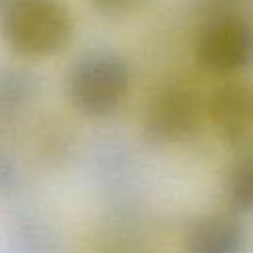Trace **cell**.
Wrapping results in <instances>:
<instances>
[{"instance_id":"6da1fadb","label":"cell","mask_w":253,"mask_h":253,"mask_svg":"<svg viewBox=\"0 0 253 253\" xmlns=\"http://www.w3.org/2000/svg\"><path fill=\"white\" fill-rule=\"evenodd\" d=\"M4 42L26 57H55L73 42L75 20L63 0H10L0 14Z\"/></svg>"},{"instance_id":"7a4b0ae2","label":"cell","mask_w":253,"mask_h":253,"mask_svg":"<svg viewBox=\"0 0 253 253\" xmlns=\"http://www.w3.org/2000/svg\"><path fill=\"white\" fill-rule=\"evenodd\" d=\"M130 87V67L123 55L111 49L81 53L65 73V95L69 103L87 117L113 113Z\"/></svg>"},{"instance_id":"3957f363","label":"cell","mask_w":253,"mask_h":253,"mask_svg":"<svg viewBox=\"0 0 253 253\" xmlns=\"http://www.w3.org/2000/svg\"><path fill=\"white\" fill-rule=\"evenodd\" d=\"M196 63L213 75H233L253 63V24L237 12H213L194 43Z\"/></svg>"},{"instance_id":"277c9868","label":"cell","mask_w":253,"mask_h":253,"mask_svg":"<svg viewBox=\"0 0 253 253\" xmlns=\"http://www.w3.org/2000/svg\"><path fill=\"white\" fill-rule=\"evenodd\" d=\"M204 107L194 87L186 83H164L144 105L142 128L154 142H182L198 130Z\"/></svg>"},{"instance_id":"5b68a950","label":"cell","mask_w":253,"mask_h":253,"mask_svg":"<svg viewBox=\"0 0 253 253\" xmlns=\"http://www.w3.org/2000/svg\"><path fill=\"white\" fill-rule=\"evenodd\" d=\"M206 113L227 144L253 142V81L231 79L217 85L206 103Z\"/></svg>"},{"instance_id":"8992f818","label":"cell","mask_w":253,"mask_h":253,"mask_svg":"<svg viewBox=\"0 0 253 253\" xmlns=\"http://www.w3.org/2000/svg\"><path fill=\"white\" fill-rule=\"evenodd\" d=\"M245 229L233 213L198 217L186 235V253H243Z\"/></svg>"},{"instance_id":"52a82bcc","label":"cell","mask_w":253,"mask_h":253,"mask_svg":"<svg viewBox=\"0 0 253 253\" xmlns=\"http://www.w3.org/2000/svg\"><path fill=\"white\" fill-rule=\"evenodd\" d=\"M34 79L16 69L0 71V119H6L22 109L34 97Z\"/></svg>"},{"instance_id":"ba28073f","label":"cell","mask_w":253,"mask_h":253,"mask_svg":"<svg viewBox=\"0 0 253 253\" xmlns=\"http://www.w3.org/2000/svg\"><path fill=\"white\" fill-rule=\"evenodd\" d=\"M225 196L233 210H253V154L243 156L227 174Z\"/></svg>"},{"instance_id":"9c48e42d","label":"cell","mask_w":253,"mask_h":253,"mask_svg":"<svg viewBox=\"0 0 253 253\" xmlns=\"http://www.w3.org/2000/svg\"><path fill=\"white\" fill-rule=\"evenodd\" d=\"M95 12L109 18H123L130 16L140 10L146 0H87Z\"/></svg>"},{"instance_id":"30bf717a","label":"cell","mask_w":253,"mask_h":253,"mask_svg":"<svg viewBox=\"0 0 253 253\" xmlns=\"http://www.w3.org/2000/svg\"><path fill=\"white\" fill-rule=\"evenodd\" d=\"M8 2H10V0H0V14H2V10L8 6Z\"/></svg>"}]
</instances>
